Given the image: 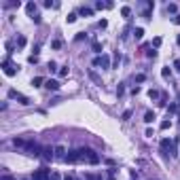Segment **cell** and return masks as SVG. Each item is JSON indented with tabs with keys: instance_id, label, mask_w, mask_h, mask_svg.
<instances>
[{
	"instance_id": "6da1fadb",
	"label": "cell",
	"mask_w": 180,
	"mask_h": 180,
	"mask_svg": "<svg viewBox=\"0 0 180 180\" xmlns=\"http://www.w3.org/2000/svg\"><path fill=\"white\" fill-rule=\"evenodd\" d=\"M79 150H81V161H87L91 165H97L100 163V155L93 148H79Z\"/></svg>"
},
{
	"instance_id": "7a4b0ae2",
	"label": "cell",
	"mask_w": 180,
	"mask_h": 180,
	"mask_svg": "<svg viewBox=\"0 0 180 180\" xmlns=\"http://www.w3.org/2000/svg\"><path fill=\"white\" fill-rule=\"evenodd\" d=\"M9 97H11V100H17V102H19L21 106H28V104L32 102V100H30L28 95H23V93H19V91H17V89H9Z\"/></svg>"
},
{
	"instance_id": "3957f363",
	"label": "cell",
	"mask_w": 180,
	"mask_h": 180,
	"mask_svg": "<svg viewBox=\"0 0 180 180\" xmlns=\"http://www.w3.org/2000/svg\"><path fill=\"white\" fill-rule=\"evenodd\" d=\"M2 70H4V74H6V76H15V74H17V70H19V66H13V64L9 62V57H6V59L2 62Z\"/></svg>"
},
{
	"instance_id": "277c9868",
	"label": "cell",
	"mask_w": 180,
	"mask_h": 180,
	"mask_svg": "<svg viewBox=\"0 0 180 180\" xmlns=\"http://www.w3.org/2000/svg\"><path fill=\"white\" fill-rule=\"evenodd\" d=\"M51 170H47V168H41V170H36L34 172V176H32V180H51Z\"/></svg>"
},
{
	"instance_id": "5b68a950",
	"label": "cell",
	"mask_w": 180,
	"mask_h": 180,
	"mask_svg": "<svg viewBox=\"0 0 180 180\" xmlns=\"http://www.w3.org/2000/svg\"><path fill=\"white\" fill-rule=\"evenodd\" d=\"M76 161H81V150H79V148H76V150H68L66 163H76Z\"/></svg>"
},
{
	"instance_id": "8992f818",
	"label": "cell",
	"mask_w": 180,
	"mask_h": 180,
	"mask_svg": "<svg viewBox=\"0 0 180 180\" xmlns=\"http://www.w3.org/2000/svg\"><path fill=\"white\" fill-rule=\"evenodd\" d=\"M45 161H51V159H55V148H51V146H45L43 148V155H41Z\"/></svg>"
},
{
	"instance_id": "52a82bcc",
	"label": "cell",
	"mask_w": 180,
	"mask_h": 180,
	"mask_svg": "<svg viewBox=\"0 0 180 180\" xmlns=\"http://www.w3.org/2000/svg\"><path fill=\"white\" fill-rule=\"evenodd\" d=\"M87 74H89V79L95 83V85H102V76H100V74H97L93 68H89V70H87Z\"/></svg>"
},
{
	"instance_id": "ba28073f",
	"label": "cell",
	"mask_w": 180,
	"mask_h": 180,
	"mask_svg": "<svg viewBox=\"0 0 180 180\" xmlns=\"http://www.w3.org/2000/svg\"><path fill=\"white\" fill-rule=\"evenodd\" d=\"M55 159H62V161H66V148L64 146H55Z\"/></svg>"
},
{
	"instance_id": "9c48e42d",
	"label": "cell",
	"mask_w": 180,
	"mask_h": 180,
	"mask_svg": "<svg viewBox=\"0 0 180 180\" xmlns=\"http://www.w3.org/2000/svg\"><path fill=\"white\" fill-rule=\"evenodd\" d=\"M45 87H47L49 91H57V89H59V83H57L55 79H49V81L45 83Z\"/></svg>"
},
{
	"instance_id": "30bf717a",
	"label": "cell",
	"mask_w": 180,
	"mask_h": 180,
	"mask_svg": "<svg viewBox=\"0 0 180 180\" xmlns=\"http://www.w3.org/2000/svg\"><path fill=\"white\" fill-rule=\"evenodd\" d=\"M168 148H170V150H172V148H174V142H172V140H170V138H163V140H161V150H163V153H165V150H168Z\"/></svg>"
},
{
	"instance_id": "8fae6325",
	"label": "cell",
	"mask_w": 180,
	"mask_h": 180,
	"mask_svg": "<svg viewBox=\"0 0 180 180\" xmlns=\"http://www.w3.org/2000/svg\"><path fill=\"white\" fill-rule=\"evenodd\" d=\"M79 15H83V17H91V15H93V9H91V6H85V4H83V6L79 9Z\"/></svg>"
},
{
	"instance_id": "7c38bea8",
	"label": "cell",
	"mask_w": 180,
	"mask_h": 180,
	"mask_svg": "<svg viewBox=\"0 0 180 180\" xmlns=\"http://www.w3.org/2000/svg\"><path fill=\"white\" fill-rule=\"evenodd\" d=\"M36 9H38V6H36V2H28V4H26V11H28V15H30V17H34V15H36Z\"/></svg>"
},
{
	"instance_id": "4fadbf2b",
	"label": "cell",
	"mask_w": 180,
	"mask_h": 180,
	"mask_svg": "<svg viewBox=\"0 0 180 180\" xmlns=\"http://www.w3.org/2000/svg\"><path fill=\"white\" fill-rule=\"evenodd\" d=\"M121 59H123V55L117 51L115 55H112V68H119V64H121Z\"/></svg>"
},
{
	"instance_id": "5bb4252c",
	"label": "cell",
	"mask_w": 180,
	"mask_h": 180,
	"mask_svg": "<svg viewBox=\"0 0 180 180\" xmlns=\"http://www.w3.org/2000/svg\"><path fill=\"white\" fill-rule=\"evenodd\" d=\"M155 119H157V117H155L153 110H146V112H144V123H153Z\"/></svg>"
},
{
	"instance_id": "9a60e30c",
	"label": "cell",
	"mask_w": 180,
	"mask_h": 180,
	"mask_svg": "<svg viewBox=\"0 0 180 180\" xmlns=\"http://www.w3.org/2000/svg\"><path fill=\"white\" fill-rule=\"evenodd\" d=\"M117 172H119V170H117L115 165H112V168H108V170H106V176H108V178H106V180H115V176H117Z\"/></svg>"
},
{
	"instance_id": "2e32d148",
	"label": "cell",
	"mask_w": 180,
	"mask_h": 180,
	"mask_svg": "<svg viewBox=\"0 0 180 180\" xmlns=\"http://www.w3.org/2000/svg\"><path fill=\"white\" fill-rule=\"evenodd\" d=\"M64 47V41L62 38H55V41H51V49H55V51H59Z\"/></svg>"
},
{
	"instance_id": "e0dca14e",
	"label": "cell",
	"mask_w": 180,
	"mask_h": 180,
	"mask_svg": "<svg viewBox=\"0 0 180 180\" xmlns=\"http://www.w3.org/2000/svg\"><path fill=\"white\" fill-rule=\"evenodd\" d=\"M121 15L125 19H132V6H121Z\"/></svg>"
},
{
	"instance_id": "ac0fdd59",
	"label": "cell",
	"mask_w": 180,
	"mask_h": 180,
	"mask_svg": "<svg viewBox=\"0 0 180 180\" xmlns=\"http://www.w3.org/2000/svg\"><path fill=\"white\" fill-rule=\"evenodd\" d=\"M45 83H47V81L43 79V76H34V79H32V85H34V87H43Z\"/></svg>"
},
{
	"instance_id": "d6986e66",
	"label": "cell",
	"mask_w": 180,
	"mask_h": 180,
	"mask_svg": "<svg viewBox=\"0 0 180 180\" xmlns=\"http://www.w3.org/2000/svg\"><path fill=\"white\" fill-rule=\"evenodd\" d=\"M168 13H172V15L176 17V15H178V4H174V2H170V4H168Z\"/></svg>"
},
{
	"instance_id": "ffe728a7",
	"label": "cell",
	"mask_w": 180,
	"mask_h": 180,
	"mask_svg": "<svg viewBox=\"0 0 180 180\" xmlns=\"http://www.w3.org/2000/svg\"><path fill=\"white\" fill-rule=\"evenodd\" d=\"M91 49H93V53H97V55H100V53H102V43L93 41V43H91Z\"/></svg>"
},
{
	"instance_id": "44dd1931",
	"label": "cell",
	"mask_w": 180,
	"mask_h": 180,
	"mask_svg": "<svg viewBox=\"0 0 180 180\" xmlns=\"http://www.w3.org/2000/svg\"><path fill=\"white\" fill-rule=\"evenodd\" d=\"M142 36H144V30H142V28H136L134 30V38L136 41H142Z\"/></svg>"
},
{
	"instance_id": "7402d4cb",
	"label": "cell",
	"mask_w": 180,
	"mask_h": 180,
	"mask_svg": "<svg viewBox=\"0 0 180 180\" xmlns=\"http://www.w3.org/2000/svg\"><path fill=\"white\" fill-rule=\"evenodd\" d=\"M21 6V2L17 0V2H4V9H19Z\"/></svg>"
},
{
	"instance_id": "603a6c76",
	"label": "cell",
	"mask_w": 180,
	"mask_h": 180,
	"mask_svg": "<svg viewBox=\"0 0 180 180\" xmlns=\"http://www.w3.org/2000/svg\"><path fill=\"white\" fill-rule=\"evenodd\" d=\"M161 76H163L165 81H170V79H172V70H170V68H163V70H161Z\"/></svg>"
},
{
	"instance_id": "cb8c5ba5",
	"label": "cell",
	"mask_w": 180,
	"mask_h": 180,
	"mask_svg": "<svg viewBox=\"0 0 180 180\" xmlns=\"http://www.w3.org/2000/svg\"><path fill=\"white\" fill-rule=\"evenodd\" d=\"M148 97H150V100H159V97H161V93H159L157 89H150V91H148Z\"/></svg>"
},
{
	"instance_id": "d4e9b609",
	"label": "cell",
	"mask_w": 180,
	"mask_h": 180,
	"mask_svg": "<svg viewBox=\"0 0 180 180\" xmlns=\"http://www.w3.org/2000/svg\"><path fill=\"white\" fill-rule=\"evenodd\" d=\"M26 43H28V41H26V36H21V34H19V36H17V47H19V49H23Z\"/></svg>"
},
{
	"instance_id": "484cf974",
	"label": "cell",
	"mask_w": 180,
	"mask_h": 180,
	"mask_svg": "<svg viewBox=\"0 0 180 180\" xmlns=\"http://www.w3.org/2000/svg\"><path fill=\"white\" fill-rule=\"evenodd\" d=\"M117 95H119V97H123V95H125V85H123V83H119V85H117Z\"/></svg>"
},
{
	"instance_id": "4316f807",
	"label": "cell",
	"mask_w": 180,
	"mask_h": 180,
	"mask_svg": "<svg viewBox=\"0 0 180 180\" xmlns=\"http://www.w3.org/2000/svg\"><path fill=\"white\" fill-rule=\"evenodd\" d=\"M76 17H79V13H68L66 21H68V23H74V21H76Z\"/></svg>"
},
{
	"instance_id": "83f0119b",
	"label": "cell",
	"mask_w": 180,
	"mask_h": 180,
	"mask_svg": "<svg viewBox=\"0 0 180 180\" xmlns=\"http://www.w3.org/2000/svg\"><path fill=\"white\" fill-rule=\"evenodd\" d=\"M178 108H180L178 104H170V106H168V119H170V115H172V112H176Z\"/></svg>"
},
{
	"instance_id": "f1b7e54d",
	"label": "cell",
	"mask_w": 180,
	"mask_h": 180,
	"mask_svg": "<svg viewBox=\"0 0 180 180\" xmlns=\"http://www.w3.org/2000/svg\"><path fill=\"white\" fill-rule=\"evenodd\" d=\"M170 125H172V121H170V119H165V121H161V123H159V129H168Z\"/></svg>"
},
{
	"instance_id": "f546056e",
	"label": "cell",
	"mask_w": 180,
	"mask_h": 180,
	"mask_svg": "<svg viewBox=\"0 0 180 180\" xmlns=\"http://www.w3.org/2000/svg\"><path fill=\"white\" fill-rule=\"evenodd\" d=\"M68 72H70L68 66H62V68H59V76H68Z\"/></svg>"
},
{
	"instance_id": "4dcf8cb0",
	"label": "cell",
	"mask_w": 180,
	"mask_h": 180,
	"mask_svg": "<svg viewBox=\"0 0 180 180\" xmlns=\"http://www.w3.org/2000/svg\"><path fill=\"white\" fill-rule=\"evenodd\" d=\"M161 43H163V38H161V36L153 38V47H155V49H157V47H161Z\"/></svg>"
},
{
	"instance_id": "1f68e13d",
	"label": "cell",
	"mask_w": 180,
	"mask_h": 180,
	"mask_svg": "<svg viewBox=\"0 0 180 180\" xmlns=\"http://www.w3.org/2000/svg\"><path fill=\"white\" fill-rule=\"evenodd\" d=\"M93 9L102 11V9H108V6H106V2H95V4H93Z\"/></svg>"
},
{
	"instance_id": "d6a6232c",
	"label": "cell",
	"mask_w": 180,
	"mask_h": 180,
	"mask_svg": "<svg viewBox=\"0 0 180 180\" xmlns=\"http://www.w3.org/2000/svg\"><path fill=\"white\" fill-rule=\"evenodd\" d=\"M47 68H49V72H55V70H57V64H55V62H49Z\"/></svg>"
},
{
	"instance_id": "836d02e7",
	"label": "cell",
	"mask_w": 180,
	"mask_h": 180,
	"mask_svg": "<svg viewBox=\"0 0 180 180\" xmlns=\"http://www.w3.org/2000/svg\"><path fill=\"white\" fill-rule=\"evenodd\" d=\"M144 81H146V74H142V72L136 74V83H144Z\"/></svg>"
},
{
	"instance_id": "e575fe53",
	"label": "cell",
	"mask_w": 180,
	"mask_h": 180,
	"mask_svg": "<svg viewBox=\"0 0 180 180\" xmlns=\"http://www.w3.org/2000/svg\"><path fill=\"white\" fill-rule=\"evenodd\" d=\"M28 62H30V64H38V55H30Z\"/></svg>"
},
{
	"instance_id": "d590c367",
	"label": "cell",
	"mask_w": 180,
	"mask_h": 180,
	"mask_svg": "<svg viewBox=\"0 0 180 180\" xmlns=\"http://www.w3.org/2000/svg\"><path fill=\"white\" fill-rule=\"evenodd\" d=\"M106 26H108V21H106V19H102V21H97V28H102V30H104Z\"/></svg>"
},
{
	"instance_id": "8d00e7d4",
	"label": "cell",
	"mask_w": 180,
	"mask_h": 180,
	"mask_svg": "<svg viewBox=\"0 0 180 180\" xmlns=\"http://www.w3.org/2000/svg\"><path fill=\"white\" fill-rule=\"evenodd\" d=\"M146 55H148L150 59H155V57H157V51H155V49H153V51H146Z\"/></svg>"
},
{
	"instance_id": "74e56055",
	"label": "cell",
	"mask_w": 180,
	"mask_h": 180,
	"mask_svg": "<svg viewBox=\"0 0 180 180\" xmlns=\"http://www.w3.org/2000/svg\"><path fill=\"white\" fill-rule=\"evenodd\" d=\"M129 117H132V110H125L123 112V121H129Z\"/></svg>"
},
{
	"instance_id": "f35d334b",
	"label": "cell",
	"mask_w": 180,
	"mask_h": 180,
	"mask_svg": "<svg viewBox=\"0 0 180 180\" xmlns=\"http://www.w3.org/2000/svg\"><path fill=\"white\" fill-rule=\"evenodd\" d=\"M32 21H34V23H41V21H43V19H41V15H38V13H36V15H34V17H32Z\"/></svg>"
},
{
	"instance_id": "ab89813d",
	"label": "cell",
	"mask_w": 180,
	"mask_h": 180,
	"mask_svg": "<svg viewBox=\"0 0 180 180\" xmlns=\"http://www.w3.org/2000/svg\"><path fill=\"white\" fill-rule=\"evenodd\" d=\"M6 53H9V55L13 53V43H6Z\"/></svg>"
},
{
	"instance_id": "60d3db41",
	"label": "cell",
	"mask_w": 180,
	"mask_h": 180,
	"mask_svg": "<svg viewBox=\"0 0 180 180\" xmlns=\"http://www.w3.org/2000/svg\"><path fill=\"white\" fill-rule=\"evenodd\" d=\"M51 180H62V176H59L57 172H53V174H51Z\"/></svg>"
},
{
	"instance_id": "b9f144b4",
	"label": "cell",
	"mask_w": 180,
	"mask_h": 180,
	"mask_svg": "<svg viewBox=\"0 0 180 180\" xmlns=\"http://www.w3.org/2000/svg\"><path fill=\"white\" fill-rule=\"evenodd\" d=\"M85 36H87V34H85V32H79V34H76V41H83V38H85Z\"/></svg>"
},
{
	"instance_id": "7bdbcfd3",
	"label": "cell",
	"mask_w": 180,
	"mask_h": 180,
	"mask_svg": "<svg viewBox=\"0 0 180 180\" xmlns=\"http://www.w3.org/2000/svg\"><path fill=\"white\" fill-rule=\"evenodd\" d=\"M174 68H176V70L180 72V59H174Z\"/></svg>"
},
{
	"instance_id": "ee69618b",
	"label": "cell",
	"mask_w": 180,
	"mask_h": 180,
	"mask_svg": "<svg viewBox=\"0 0 180 180\" xmlns=\"http://www.w3.org/2000/svg\"><path fill=\"white\" fill-rule=\"evenodd\" d=\"M140 91H142V89H140V87H138V85H136L134 89H132V93H134V95H138V93H140Z\"/></svg>"
},
{
	"instance_id": "f6af8a7d",
	"label": "cell",
	"mask_w": 180,
	"mask_h": 180,
	"mask_svg": "<svg viewBox=\"0 0 180 180\" xmlns=\"http://www.w3.org/2000/svg\"><path fill=\"white\" fill-rule=\"evenodd\" d=\"M174 23H176V26H180V13L176 15V17H174Z\"/></svg>"
},
{
	"instance_id": "bcb514c9",
	"label": "cell",
	"mask_w": 180,
	"mask_h": 180,
	"mask_svg": "<svg viewBox=\"0 0 180 180\" xmlns=\"http://www.w3.org/2000/svg\"><path fill=\"white\" fill-rule=\"evenodd\" d=\"M0 180H15V178H13V176H9V174H4V176H2Z\"/></svg>"
},
{
	"instance_id": "7dc6e473",
	"label": "cell",
	"mask_w": 180,
	"mask_h": 180,
	"mask_svg": "<svg viewBox=\"0 0 180 180\" xmlns=\"http://www.w3.org/2000/svg\"><path fill=\"white\" fill-rule=\"evenodd\" d=\"M64 180H76V178H74V176H70V174H66V176H64Z\"/></svg>"
},
{
	"instance_id": "c3c4849f",
	"label": "cell",
	"mask_w": 180,
	"mask_h": 180,
	"mask_svg": "<svg viewBox=\"0 0 180 180\" xmlns=\"http://www.w3.org/2000/svg\"><path fill=\"white\" fill-rule=\"evenodd\" d=\"M176 45L180 47V34H178V36H176Z\"/></svg>"
},
{
	"instance_id": "681fc988",
	"label": "cell",
	"mask_w": 180,
	"mask_h": 180,
	"mask_svg": "<svg viewBox=\"0 0 180 180\" xmlns=\"http://www.w3.org/2000/svg\"><path fill=\"white\" fill-rule=\"evenodd\" d=\"M23 180H28V178H23Z\"/></svg>"
},
{
	"instance_id": "f907efd6",
	"label": "cell",
	"mask_w": 180,
	"mask_h": 180,
	"mask_svg": "<svg viewBox=\"0 0 180 180\" xmlns=\"http://www.w3.org/2000/svg\"><path fill=\"white\" fill-rule=\"evenodd\" d=\"M76 180H79V178H76Z\"/></svg>"
},
{
	"instance_id": "816d5d0a",
	"label": "cell",
	"mask_w": 180,
	"mask_h": 180,
	"mask_svg": "<svg viewBox=\"0 0 180 180\" xmlns=\"http://www.w3.org/2000/svg\"><path fill=\"white\" fill-rule=\"evenodd\" d=\"M100 180H102V178H100Z\"/></svg>"
}]
</instances>
